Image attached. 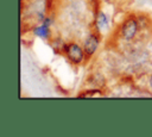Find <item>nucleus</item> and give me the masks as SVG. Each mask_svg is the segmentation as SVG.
Listing matches in <instances>:
<instances>
[{"label":"nucleus","mask_w":152,"mask_h":137,"mask_svg":"<svg viewBox=\"0 0 152 137\" xmlns=\"http://www.w3.org/2000/svg\"><path fill=\"white\" fill-rule=\"evenodd\" d=\"M100 42H101V31L97 30V27L94 25V29L90 31V33L87 36V38L84 39V43H83L86 60H89L95 54Z\"/></svg>","instance_id":"7ed1b4c3"},{"label":"nucleus","mask_w":152,"mask_h":137,"mask_svg":"<svg viewBox=\"0 0 152 137\" xmlns=\"http://www.w3.org/2000/svg\"><path fill=\"white\" fill-rule=\"evenodd\" d=\"M103 95H104V93H103L101 89H99V88H93V89L86 91V92H83V93H80L77 96L82 98V96H103Z\"/></svg>","instance_id":"423d86ee"},{"label":"nucleus","mask_w":152,"mask_h":137,"mask_svg":"<svg viewBox=\"0 0 152 137\" xmlns=\"http://www.w3.org/2000/svg\"><path fill=\"white\" fill-rule=\"evenodd\" d=\"M63 52L66 56V58L71 63H74L76 66L82 64L84 62V60H86L84 49L80 44H77L75 42L64 43V45H63Z\"/></svg>","instance_id":"f257e3e1"},{"label":"nucleus","mask_w":152,"mask_h":137,"mask_svg":"<svg viewBox=\"0 0 152 137\" xmlns=\"http://www.w3.org/2000/svg\"><path fill=\"white\" fill-rule=\"evenodd\" d=\"M34 33L39 37H42L43 39H46L49 42H51V31H50V26H46L44 24L37 26L34 29Z\"/></svg>","instance_id":"20e7f679"},{"label":"nucleus","mask_w":152,"mask_h":137,"mask_svg":"<svg viewBox=\"0 0 152 137\" xmlns=\"http://www.w3.org/2000/svg\"><path fill=\"white\" fill-rule=\"evenodd\" d=\"M94 25L97 27V30H100L102 32V30L103 29H107V26H108V18H107V15L103 12H99L96 14Z\"/></svg>","instance_id":"39448f33"},{"label":"nucleus","mask_w":152,"mask_h":137,"mask_svg":"<svg viewBox=\"0 0 152 137\" xmlns=\"http://www.w3.org/2000/svg\"><path fill=\"white\" fill-rule=\"evenodd\" d=\"M139 30L140 29H139L138 17H134V15L131 14V15H127L124 19V21H122V24L120 26L119 32H120V36L124 39L131 41V39H133L137 36V33H138Z\"/></svg>","instance_id":"f03ea898"},{"label":"nucleus","mask_w":152,"mask_h":137,"mask_svg":"<svg viewBox=\"0 0 152 137\" xmlns=\"http://www.w3.org/2000/svg\"><path fill=\"white\" fill-rule=\"evenodd\" d=\"M150 83H151V86H152V76H151V81H150Z\"/></svg>","instance_id":"0eeeda50"}]
</instances>
